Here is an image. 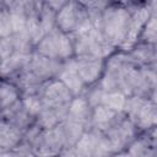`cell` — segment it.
<instances>
[{
	"mask_svg": "<svg viewBox=\"0 0 157 157\" xmlns=\"http://www.w3.org/2000/svg\"><path fill=\"white\" fill-rule=\"evenodd\" d=\"M131 20V9L120 4H110L102 10L99 31L117 49L124 43Z\"/></svg>",
	"mask_w": 157,
	"mask_h": 157,
	"instance_id": "cell-1",
	"label": "cell"
},
{
	"mask_svg": "<svg viewBox=\"0 0 157 157\" xmlns=\"http://www.w3.org/2000/svg\"><path fill=\"white\" fill-rule=\"evenodd\" d=\"M74 43L75 55H92L108 59L118 49L103 37L102 32L93 25L76 34L70 36Z\"/></svg>",
	"mask_w": 157,
	"mask_h": 157,
	"instance_id": "cell-2",
	"label": "cell"
},
{
	"mask_svg": "<svg viewBox=\"0 0 157 157\" xmlns=\"http://www.w3.org/2000/svg\"><path fill=\"white\" fill-rule=\"evenodd\" d=\"M123 110L140 132L157 125V103L150 97L129 96Z\"/></svg>",
	"mask_w": 157,
	"mask_h": 157,
	"instance_id": "cell-3",
	"label": "cell"
},
{
	"mask_svg": "<svg viewBox=\"0 0 157 157\" xmlns=\"http://www.w3.org/2000/svg\"><path fill=\"white\" fill-rule=\"evenodd\" d=\"M34 50L44 56L61 61L75 56L74 43L70 34L63 32L59 27L47 33L34 47Z\"/></svg>",
	"mask_w": 157,
	"mask_h": 157,
	"instance_id": "cell-4",
	"label": "cell"
},
{
	"mask_svg": "<svg viewBox=\"0 0 157 157\" xmlns=\"http://www.w3.org/2000/svg\"><path fill=\"white\" fill-rule=\"evenodd\" d=\"M92 25L90 10L75 0H70L56 12V27L70 36L76 34Z\"/></svg>",
	"mask_w": 157,
	"mask_h": 157,
	"instance_id": "cell-5",
	"label": "cell"
},
{
	"mask_svg": "<svg viewBox=\"0 0 157 157\" xmlns=\"http://www.w3.org/2000/svg\"><path fill=\"white\" fill-rule=\"evenodd\" d=\"M102 132H104V135L110 141L114 155H125L128 146L141 134L125 113L118 119L115 124Z\"/></svg>",
	"mask_w": 157,
	"mask_h": 157,
	"instance_id": "cell-6",
	"label": "cell"
},
{
	"mask_svg": "<svg viewBox=\"0 0 157 157\" xmlns=\"http://www.w3.org/2000/svg\"><path fill=\"white\" fill-rule=\"evenodd\" d=\"M38 96L42 99L43 107L54 108L70 107V103L75 97L69 87L59 78H52L45 81L42 85Z\"/></svg>",
	"mask_w": 157,
	"mask_h": 157,
	"instance_id": "cell-7",
	"label": "cell"
},
{
	"mask_svg": "<svg viewBox=\"0 0 157 157\" xmlns=\"http://www.w3.org/2000/svg\"><path fill=\"white\" fill-rule=\"evenodd\" d=\"M131 9V20H130V26H129V31L126 34V38L124 40V43L120 45V50H125L129 52L140 39V36L147 23V21L151 17V12L148 11V9L141 2V4H136V5H131L129 6Z\"/></svg>",
	"mask_w": 157,
	"mask_h": 157,
	"instance_id": "cell-8",
	"label": "cell"
},
{
	"mask_svg": "<svg viewBox=\"0 0 157 157\" xmlns=\"http://www.w3.org/2000/svg\"><path fill=\"white\" fill-rule=\"evenodd\" d=\"M74 59L76 63L77 71L87 87L97 83L101 80L105 69L107 59L92 55H75Z\"/></svg>",
	"mask_w": 157,
	"mask_h": 157,
	"instance_id": "cell-9",
	"label": "cell"
},
{
	"mask_svg": "<svg viewBox=\"0 0 157 157\" xmlns=\"http://www.w3.org/2000/svg\"><path fill=\"white\" fill-rule=\"evenodd\" d=\"M1 120L7 121L10 125L15 126L16 129L21 130L23 134L27 129H29L37 120L36 117H33L23 105L22 98L16 101L10 107L1 109Z\"/></svg>",
	"mask_w": 157,
	"mask_h": 157,
	"instance_id": "cell-10",
	"label": "cell"
},
{
	"mask_svg": "<svg viewBox=\"0 0 157 157\" xmlns=\"http://www.w3.org/2000/svg\"><path fill=\"white\" fill-rule=\"evenodd\" d=\"M63 65H64V61L44 56V55L39 54L38 52L33 50L32 58H31L27 67L29 70H32L34 74H37L44 81H48V80L58 77L59 72L63 69Z\"/></svg>",
	"mask_w": 157,
	"mask_h": 157,
	"instance_id": "cell-11",
	"label": "cell"
},
{
	"mask_svg": "<svg viewBox=\"0 0 157 157\" xmlns=\"http://www.w3.org/2000/svg\"><path fill=\"white\" fill-rule=\"evenodd\" d=\"M56 78L61 80L69 87V90L72 92V94L75 97L83 94V92L87 88L86 83L83 82V80L81 78V76H80V74L77 71V67H76V63H75L74 56L64 61L63 69L59 72V75H58Z\"/></svg>",
	"mask_w": 157,
	"mask_h": 157,
	"instance_id": "cell-12",
	"label": "cell"
},
{
	"mask_svg": "<svg viewBox=\"0 0 157 157\" xmlns=\"http://www.w3.org/2000/svg\"><path fill=\"white\" fill-rule=\"evenodd\" d=\"M92 112L93 107L90 104L87 98L81 94L74 97V99L71 101L67 117L81 123L86 128V130H90L92 128Z\"/></svg>",
	"mask_w": 157,
	"mask_h": 157,
	"instance_id": "cell-13",
	"label": "cell"
},
{
	"mask_svg": "<svg viewBox=\"0 0 157 157\" xmlns=\"http://www.w3.org/2000/svg\"><path fill=\"white\" fill-rule=\"evenodd\" d=\"M123 114H124V110L118 112L103 104H98L93 108V112H92V128L99 131H105L113 124H115Z\"/></svg>",
	"mask_w": 157,
	"mask_h": 157,
	"instance_id": "cell-14",
	"label": "cell"
},
{
	"mask_svg": "<svg viewBox=\"0 0 157 157\" xmlns=\"http://www.w3.org/2000/svg\"><path fill=\"white\" fill-rule=\"evenodd\" d=\"M23 140V132L7 121L1 120L0 124V156L13 150Z\"/></svg>",
	"mask_w": 157,
	"mask_h": 157,
	"instance_id": "cell-15",
	"label": "cell"
},
{
	"mask_svg": "<svg viewBox=\"0 0 157 157\" xmlns=\"http://www.w3.org/2000/svg\"><path fill=\"white\" fill-rule=\"evenodd\" d=\"M69 114V107H43L40 113L37 115V123L43 129H52L63 120L66 119Z\"/></svg>",
	"mask_w": 157,
	"mask_h": 157,
	"instance_id": "cell-16",
	"label": "cell"
},
{
	"mask_svg": "<svg viewBox=\"0 0 157 157\" xmlns=\"http://www.w3.org/2000/svg\"><path fill=\"white\" fill-rule=\"evenodd\" d=\"M98 145V130L92 128L90 130H86L78 141L75 145V153L76 156L88 157V156H96Z\"/></svg>",
	"mask_w": 157,
	"mask_h": 157,
	"instance_id": "cell-17",
	"label": "cell"
},
{
	"mask_svg": "<svg viewBox=\"0 0 157 157\" xmlns=\"http://www.w3.org/2000/svg\"><path fill=\"white\" fill-rule=\"evenodd\" d=\"M125 155L129 156H157V150L153 146L148 134L141 132L126 148Z\"/></svg>",
	"mask_w": 157,
	"mask_h": 157,
	"instance_id": "cell-18",
	"label": "cell"
},
{
	"mask_svg": "<svg viewBox=\"0 0 157 157\" xmlns=\"http://www.w3.org/2000/svg\"><path fill=\"white\" fill-rule=\"evenodd\" d=\"M129 52L134 59H136L141 65L146 66L152 65L157 58V45L141 40H139Z\"/></svg>",
	"mask_w": 157,
	"mask_h": 157,
	"instance_id": "cell-19",
	"label": "cell"
},
{
	"mask_svg": "<svg viewBox=\"0 0 157 157\" xmlns=\"http://www.w3.org/2000/svg\"><path fill=\"white\" fill-rule=\"evenodd\" d=\"M0 98H1V109H5L21 98V91L11 81L2 78L0 86Z\"/></svg>",
	"mask_w": 157,
	"mask_h": 157,
	"instance_id": "cell-20",
	"label": "cell"
},
{
	"mask_svg": "<svg viewBox=\"0 0 157 157\" xmlns=\"http://www.w3.org/2000/svg\"><path fill=\"white\" fill-rule=\"evenodd\" d=\"M38 23L44 36L56 27V11L47 2H44L40 11L38 12Z\"/></svg>",
	"mask_w": 157,
	"mask_h": 157,
	"instance_id": "cell-21",
	"label": "cell"
},
{
	"mask_svg": "<svg viewBox=\"0 0 157 157\" xmlns=\"http://www.w3.org/2000/svg\"><path fill=\"white\" fill-rule=\"evenodd\" d=\"M126 98H128V96H125L121 92H105L104 91L102 99H101V104H103L110 109L121 112L124 109Z\"/></svg>",
	"mask_w": 157,
	"mask_h": 157,
	"instance_id": "cell-22",
	"label": "cell"
},
{
	"mask_svg": "<svg viewBox=\"0 0 157 157\" xmlns=\"http://www.w3.org/2000/svg\"><path fill=\"white\" fill-rule=\"evenodd\" d=\"M139 40L151 43V44L157 43V15H151Z\"/></svg>",
	"mask_w": 157,
	"mask_h": 157,
	"instance_id": "cell-23",
	"label": "cell"
},
{
	"mask_svg": "<svg viewBox=\"0 0 157 157\" xmlns=\"http://www.w3.org/2000/svg\"><path fill=\"white\" fill-rule=\"evenodd\" d=\"M22 103L25 105V108L33 115L37 118V115L40 113L43 104H42V99L38 94H26L22 96Z\"/></svg>",
	"mask_w": 157,
	"mask_h": 157,
	"instance_id": "cell-24",
	"label": "cell"
},
{
	"mask_svg": "<svg viewBox=\"0 0 157 157\" xmlns=\"http://www.w3.org/2000/svg\"><path fill=\"white\" fill-rule=\"evenodd\" d=\"M13 34L12 23L10 18V11L6 7L1 6V16H0V37H7Z\"/></svg>",
	"mask_w": 157,
	"mask_h": 157,
	"instance_id": "cell-25",
	"label": "cell"
},
{
	"mask_svg": "<svg viewBox=\"0 0 157 157\" xmlns=\"http://www.w3.org/2000/svg\"><path fill=\"white\" fill-rule=\"evenodd\" d=\"M75 1L82 4L87 9H99V10H103L104 7L108 6V2L105 0H75Z\"/></svg>",
	"mask_w": 157,
	"mask_h": 157,
	"instance_id": "cell-26",
	"label": "cell"
},
{
	"mask_svg": "<svg viewBox=\"0 0 157 157\" xmlns=\"http://www.w3.org/2000/svg\"><path fill=\"white\" fill-rule=\"evenodd\" d=\"M69 1H70V0H45V2H47L52 9H54L56 12H58L64 5H66Z\"/></svg>",
	"mask_w": 157,
	"mask_h": 157,
	"instance_id": "cell-27",
	"label": "cell"
},
{
	"mask_svg": "<svg viewBox=\"0 0 157 157\" xmlns=\"http://www.w3.org/2000/svg\"><path fill=\"white\" fill-rule=\"evenodd\" d=\"M142 4L148 9L151 15H157V0H144Z\"/></svg>",
	"mask_w": 157,
	"mask_h": 157,
	"instance_id": "cell-28",
	"label": "cell"
},
{
	"mask_svg": "<svg viewBox=\"0 0 157 157\" xmlns=\"http://www.w3.org/2000/svg\"><path fill=\"white\" fill-rule=\"evenodd\" d=\"M147 134H148V136H150V139H151V141H152V144H153V146L156 147V150H157V125L156 126H153L152 129H150L148 131H146Z\"/></svg>",
	"mask_w": 157,
	"mask_h": 157,
	"instance_id": "cell-29",
	"label": "cell"
},
{
	"mask_svg": "<svg viewBox=\"0 0 157 157\" xmlns=\"http://www.w3.org/2000/svg\"><path fill=\"white\" fill-rule=\"evenodd\" d=\"M114 2L124 5V6H131V5H136V4H141V1L139 0H114Z\"/></svg>",
	"mask_w": 157,
	"mask_h": 157,
	"instance_id": "cell-30",
	"label": "cell"
},
{
	"mask_svg": "<svg viewBox=\"0 0 157 157\" xmlns=\"http://www.w3.org/2000/svg\"><path fill=\"white\" fill-rule=\"evenodd\" d=\"M150 98H151L153 102L157 103V78H156V82H155V85H153V88H152V92H151Z\"/></svg>",
	"mask_w": 157,
	"mask_h": 157,
	"instance_id": "cell-31",
	"label": "cell"
},
{
	"mask_svg": "<svg viewBox=\"0 0 157 157\" xmlns=\"http://www.w3.org/2000/svg\"><path fill=\"white\" fill-rule=\"evenodd\" d=\"M150 67H152V69H153V70L157 72V60H156V61H155L152 65H150Z\"/></svg>",
	"mask_w": 157,
	"mask_h": 157,
	"instance_id": "cell-32",
	"label": "cell"
},
{
	"mask_svg": "<svg viewBox=\"0 0 157 157\" xmlns=\"http://www.w3.org/2000/svg\"><path fill=\"white\" fill-rule=\"evenodd\" d=\"M142 1H144V0H142Z\"/></svg>",
	"mask_w": 157,
	"mask_h": 157,
	"instance_id": "cell-33",
	"label": "cell"
}]
</instances>
